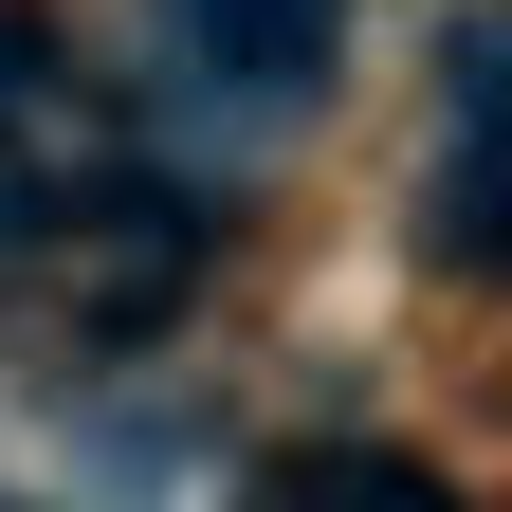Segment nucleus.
Wrapping results in <instances>:
<instances>
[{
    "instance_id": "f257e3e1",
    "label": "nucleus",
    "mask_w": 512,
    "mask_h": 512,
    "mask_svg": "<svg viewBox=\"0 0 512 512\" xmlns=\"http://www.w3.org/2000/svg\"><path fill=\"white\" fill-rule=\"evenodd\" d=\"M37 275H55V311H92V330H165L183 275H202V220H183L165 183H74L55 238H37Z\"/></svg>"
},
{
    "instance_id": "423d86ee",
    "label": "nucleus",
    "mask_w": 512,
    "mask_h": 512,
    "mask_svg": "<svg viewBox=\"0 0 512 512\" xmlns=\"http://www.w3.org/2000/svg\"><path fill=\"white\" fill-rule=\"evenodd\" d=\"M0 512H37V494H0Z\"/></svg>"
},
{
    "instance_id": "39448f33",
    "label": "nucleus",
    "mask_w": 512,
    "mask_h": 512,
    "mask_svg": "<svg viewBox=\"0 0 512 512\" xmlns=\"http://www.w3.org/2000/svg\"><path fill=\"white\" fill-rule=\"evenodd\" d=\"M37 92H55V37L0 19V202H19V147H37Z\"/></svg>"
},
{
    "instance_id": "f03ea898",
    "label": "nucleus",
    "mask_w": 512,
    "mask_h": 512,
    "mask_svg": "<svg viewBox=\"0 0 512 512\" xmlns=\"http://www.w3.org/2000/svg\"><path fill=\"white\" fill-rule=\"evenodd\" d=\"M183 55L238 92V110H311L348 55V0H183Z\"/></svg>"
},
{
    "instance_id": "20e7f679",
    "label": "nucleus",
    "mask_w": 512,
    "mask_h": 512,
    "mask_svg": "<svg viewBox=\"0 0 512 512\" xmlns=\"http://www.w3.org/2000/svg\"><path fill=\"white\" fill-rule=\"evenodd\" d=\"M256 512H458L403 439H311V458H275L256 476Z\"/></svg>"
},
{
    "instance_id": "7ed1b4c3",
    "label": "nucleus",
    "mask_w": 512,
    "mask_h": 512,
    "mask_svg": "<svg viewBox=\"0 0 512 512\" xmlns=\"http://www.w3.org/2000/svg\"><path fill=\"white\" fill-rule=\"evenodd\" d=\"M439 256L512 275V55H458V147H439Z\"/></svg>"
}]
</instances>
